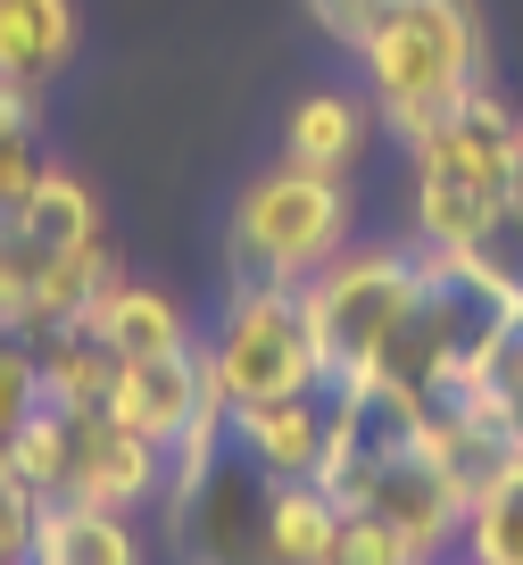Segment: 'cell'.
Segmentation results:
<instances>
[{
    "mask_svg": "<svg viewBox=\"0 0 523 565\" xmlns=\"http://www.w3.org/2000/svg\"><path fill=\"white\" fill-rule=\"evenodd\" d=\"M374 75V108L383 125L416 150L473 84H482V18L473 0H383L357 42Z\"/></svg>",
    "mask_w": 523,
    "mask_h": 565,
    "instance_id": "6da1fadb",
    "label": "cell"
},
{
    "mask_svg": "<svg viewBox=\"0 0 523 565\" xmlns=\"http://www.w3.org/2000/svg\"><path fill=\"white\" fill-rule=\"evenodd\" d=\"M416 291H424L416 242H366V249L349 242L332 266H316V275L299 282L324 391H349V383H374V374H383L399 324L416 317Z\"/></svg>",
    "mask_w": 523,
    "mask_h": 565,
    "instance_id": "7a4b0ae2",
    "label": "cell"
},
{
    "mask_svg": "<svg viewBox=\"0 0 523 565\" xmlns=\"http://www.w3.org/2000/svg\"><path fill=\"white\" fill-rule=\"evenodd\" d=\"M349 216L357 209H349L341 175L282 159L275 175H258L233 200V225H225L233 282H308L316 266H332L349 249Z\"/></svg>",
    "mask_w": 523,
    "mask_h": 565,
    "instance_id": "3957f363",
    "label": "cell"
},
{
    "mask_svg": "<svg viewBox=\"0 0 523 565\" xmlns=\"http://www.w3.org/2000/svg\"><path fill=\"white\" fill-rule=\"evenodd\" d=\"M200 350H209V383L225 391L233 407L324 391V366H316V333H308V300H299V282H233Z\"/></svg>",
    "mask_w": 523,
    "mask_h": 565,
    "instance_id": "277c9868",
    "label": "cell"
},
{
    "mask_svg": "<svg viewBox=\"0 0 523 565\" xmlns=\"http://www.w3.org/2000/svg\"><path fill=\"white\" fill-rule=\"evenodd\" d=\"M332 499H341L349 515H383V524H399L407 541L440 565V548L466 532V499L473 491L416 441V433H399V441H383L366 466H349V475L332 482Z\"/></svg>",
    "mask_w": 523,
    "mask_h": 565,
    "instance_id": "5b68a950",
    "label": "cell"
},
{
    "mask_svg": "<svg viewBox=\"0 0 523 565\" xmlns=\"http://www.w3.org/2000/svg\"><path fill=\"white\" fill-rule=\"evenodd\" d=\"M266 491H275V475L249 466L242 449H225V466L192 499H167L183 565H275L266 557Z\"/></svg>",
    "mask_w": 523,
    "mask_h": 565,
    "instance_id": "8992f818",
    "label": "cell"
},
{
    "mask_svg": "<svg viewBox=\"0 0 523 565\" xmlns=\"http://www.w3.org/2000/svg\"><path fill=\"white\" fill-rule=\"evenodd\" d=\"M75 416V458H67V491L58 499H92V508H125L167 491V449L141 441L134 424H117L108 407H67Z\"/></svg>",
    "mask_w": 523,
    "mask_h": 565,
    "instance_id": "52a82bcc",
    "label": "cell"
},
{
    "mask_svg": "<svg viewBox=\"0 0 523 565\" xmlns=\"http://www.w3.org/2000/svg\"><path fill=\"white\" fill-rule=\"evenodd\" d=\"M209 399H216V383H209V350H200V341L150 350V358H117V374H108V416L134 424L141 441H158V449H167Z\"/></svg>",
    "mask_w": 523,
    "mask_h": 565,
    "instance_id": "ba28073f",
    "label": "cell"
},
{
    "mask_svg": "<svg viewBox=\"0 0 523 565\" xmlns=\"http://www.w3.org/2000/svg\"><path fill=\"white\" fill-rule=\"evenodd\" d=\"M416 159V242L424 249H466L490 233V216H499V183L473 175L466 159H449V150H407Z\"/></svg>",
    "mask_w": 523,
    "mask_h": 565,
    "instance_id": "9c48e42d",
    "label": "cell"
},
{
    "mask_svg": "<svg viewBox=\"0 0 523 565\" xmlns=\"http://www.w3.org/2000/svg\"><path fill=\"white\" fill-rule=\"evenodd\" d=\"M440 399L473 407L482 424H499L506 441H523V291L490 317V333L473 341V358L457 366V383Z\"/></svg>",
    "mask_w": 523,
    "mask_h": 565,
    "instance_id": "30bf717a",
    "label": "cell"
},
{
    "mask_svg": "<svg viewBox=\"0 0 523 565\" xmlns=\"http://www.w3.org/2000/svg\"><path fill=\"white\" fill-rule=\"evenodd\" d=\"M324 391H299V399H258V407H233V449L249 466H266L275 482L316 475L324 458Z\"/></svg>",
    "mask_w": 523,
    "mask_h": 565,
    "instance_id": "8fae6325",
    "label": "cell"
},
{
    "mask_svg": "<svg viewBox=\"0 0 523 565\" xmlns=\"http://www.w3.org/2000/svg\"><path fill=\"white\" fill-rule=\"evenodd\" d=\"M84 333H100L108 358H150V350H183L192 324H183V308H174L167 291L108 275L100 291H92V308H84Z\"/></svg>",
    "mask_w": 523,
    "mask_h": 565,
    "instance_id": "7c38bea8",
    "label": "cell"
},
{
    "mask_svg": "<svg viewBox=\"0 0 523 565\" xmlns=\"http://www.w3.org/2000/svg\"><path fill=\"white\" fill-rule=\"evenodd\" d=\"M34 565H141V541L125 508H92V499H42L34 515Z\"/></svg>",
    "mask_w": 523,
    "mask_h": 565,
    "instance_id": "4fadbf2b",
    "label": "cell"
},
{
    "mask_svg": "<svg viewBox=\"0 0 523 565\" xmlns=\"http://www.w3.org/2000/svg\"><path fill=\"white\" fill-rule=\"evenodd\" d=\"M75 58V0H0V84L42 92Z\"/></svg>",
    "mask_w": 523,
    "mask_h": 565,
    "instance_id": "5bb4252c",
    "label": "cell"
},
{
    "mask_svg": "<svg viewBox=\"0 0 523 565\" xmlns=\"http://www.w3.org/2000/svg\"><path fill=\"white\" fill-rule=\"evenodd\" d=\"M341 499L316 475H291L266 491V557L275 565H332V541H341Z\"/></svg>",
    "mask_w": 523,
    "mask_h": 565,
    "instance_id": "9a60e30c",
    "label": "cell"
},
{
    "mask_svg": "<svg viewBox=\"0 0 523 565\" xmlns=\"http://www.w3.org/2000/svg\"><path fill=\"white\" fill-rule=\"evenodd\" d=\"M9 225H18L42 258H67V249H92V242H100V200H92L84 175L42 167V183L18 200V209H9Z\"/></svg>",
    "mask_w": 523,
    "mask_h": 565,
    "instance_id": "2e32d148",
    "label": "cell"
},
{
    "mask_svg": "<svg viewBox=\"0 0 523 565\" xmlns=\"http://www.w3.org/2000/svg\"><path fill=\"white\" fill-rule=\"evenodd\" d=\"M515 141H523L515 108H506V100H499V92H490V84H473L466 100H457L449 117H440L433 134L416 141V150H449V159H466L473 175L506 183V159H515Z\"/></svg>",
    "mask_w": 523,
    "mask_h": 565,
    "instance_id": "e0dca14e",
    "label": "cell"
},
{
    "mask_svg": "<svg viewBox=\"0 0 523 565\" xmlns=\"http://www.w3.org/2000/svg\"><path fill=\"white\" fill-rule=\"evenodd\" d=\"M357 150H366V108L349 100V92H308V100L282 117V159H299V167L341 175Z\"/></svg>",
    "mask_w": 523,
    "mask_h": 565,
    "instance_id": "ac0fdd59",
    "label": "cell"
},
{
    "mask_svg": "<svg viewBox=\"0 0 523 565\" xmlns=\"http://www.w3.org/2000/svg\"><path fill=\"white\" fill-rule=\"evenodd\" d=\"M466 557L482 565H523V449H506V466L466 499Z\"/></svg>",
    "mask_w": 523,
    "mask_h": 565,
    "instance_id": "d6986e66",
    "label": "cell"
},
{
    "mask_svg": "<svg viewBox=\"0 0 523 565\" xmlns=\"http://www.w3.org/2000/svg\"><path fill=\"white\" fill-rule=\"evenodd\" d=\"M34 358H42V399H51V407H108V374H117V358H108L100 333H84V324L42 333Z\"/></svg>",
    "mask_w": 523,
    "mask_h": 565,
    "instance_id": "ffe728a7",
    "label": "cell"
},
{
    "mask_svg": "<svg viewBox=\"0 0 523 565\" xmlns=\"http://www.w3.org/2000/svg\"><path fill=\"white\" fill-rule=\"evenodd\" d=\"M9 458H18V475L34 482L42 499H58V491H67V458H75V416L42 399L34 416L9 433Z\"/></svg>",
    "mask_w": 523,
    "mask_h": 565,
    "instance_id": "44dd1931",
    "label": "cell"
},
{
    "mask_svg": "<svg viewBox=\"0 0 523 565\" xmlns=\"http://www.w3.org/2000/svg\"><path fill=\"white\" fill-rule=\"evenodd\" d=\"M42 141H34V92L0 84V209H18L25 192L42 183Z\"/></svg>",
    "mask_w": 523,
    "mask_h": 565,
    "instance_id": "7402d4cb",
    "label": "cell"
},
{
    "mask_svg": "<svg viewBox=\"0 0 523 565\" xmlns=\"http://www.w3.org/2000/svg\"><path fill=\"white\" fill-rule=\"evenodd\" d=\"M332 565H433L399 524L383 515H341V541H332Z\"/></svg>",
    "mask_w": 523,
    "mask_h": 565,
    "instance_id": "603a6c76",
    "label": "cell"
},
{
    "mask_svg": "<svg viewBox=\"0 0 523 565\" xmlns=\"http://www.w3.org/2000/svg\"><path fill=\"white\" fill-rule=\"evenodd\" d=\"M42 407V358L25 333H0V441Z\"/></svg>",
    "mask_w": 523,
    "mask_h": 565,
    "instance_id": "cb8c5ba5",
    "label": "cell"
},
{
    "mask_svg": "<svg viewBox=\"0 0 523 565\" xmlns=\"http://www.w3.org/2000/svg\"><path fill=\"white\" fill-rule=\"evenodd\" d=\"M499 209L523 216V141H515V159H506V183H499Z\"/></svg>",
    "mask_w": 523,
    "mask_h": 565,
    "instance_id": "d4e9b609",
    "label": "cell"
},
{
    "mask_svg": "<svg viewBox=\"0 0 523 565\" xmlns=\"http://www.w3.org/2000/svg\"><path fill=\"white\" fill-rule=\"evenodd\" d=\"M9 565H34V557H9Z\"/></svg>",
    "mask_w": 523,
    "mask_h": 565,
    "instance_id": "484cf974",
    "label": "cell"
},
{
    "mask_svg": "<svg viewBox=\"0 0 523 565\" xmlns=\"http://www.w3.org/2000/svg\"><path fill=\"white\" fill-rule=\"evenodd\" d=\"M466 565H482V557H466Z\"/></svg>",
    "mask_w": 523,
    "mask_h": 565,
    "instance_id": "4316f807",
    "label": "cell"
}]
</instances>
